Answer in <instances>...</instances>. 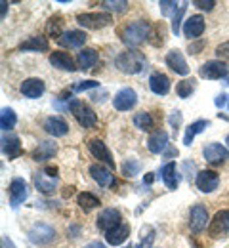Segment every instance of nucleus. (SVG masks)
I'll return each mask as SVG.
<instances>
[{
    "label": "nucleus",
    "instance_id": "nucleus-1",
    "mask_svg": "<svg viewBox=\"0 0 229 248\" xmlns=\"http://www.w3.org/2000/svg\"><path fill=\"white\" fill-rule=\"evenodd\" d=\"M145 65H147V58L137 50L122 52L115 60V67L124 75H137L145 69Z\"/></svg>",
    "mask_w": 229,
    "mask_h": 248
},
{
    "label": "nucleus",
    "instance_id": "nucleus-2",
    "mask_svg": "<svg viewBox=\"0 0 229 248\" xmlns=\"http://www.w3.org/2000/svg\"><path fill=\"white\" fill-rule=\"evenodd\" d=\"M149 25H147V21H143V19H137V21H132L128 23L122 32H121V36H122V42L126 44V46H130V48H136V46H139L145 38H149Z\"/></svg>",
    "mask_w": 229,
    "mask_h": 248
},
{
    "label": "nucleus",
    "instance_id": "nucleus-3",
    "mask_svg": "<svg viewBox=\"0 0 229 248\" xmlns=\"http://www.w3.org/2000/svg\"><path fill=\"white\" fill-rule=\"evenodd\" d=\"M67 107L71 109V113L75 115L76 123L80 124L82 128H94L98 124V115L94 113V109L88 103H84L80 99H71Z\"/></svg>",
    "mask_w": 229,
    "mask_h": 248
},
{
    "label": "nucleus",
    "instance_id": "nucleus-4",
    "mask_svg": "<svg viewBox=\"0 0 229 248\" xmlns=\"http://www.w3.org/2000/svg\"><path fill=\"white\" fill-rule=\"evenodd\" d=\"M208 237L214 239V241L229 237V210H220V212H216V216L210 219Z\"/></svg>",
    "mask_w": 229,
    "mask_h": 248
},
{
    "label": "nucleus",
    "instance_id": "nucleus-5",
    "mask_svg": "<svg viewBox=\"0 0 229 248\" xmlns=\"http://www.w3.org/2000/svg\"><path fill=\"white\" fill-rule=\"evenodd\" d=\"M76 23L82 25L84 29H92L98 31L103 29L111 23V16L109 14H101V12H90V14H78L76 16Z\"/></svg>",
    "mask_w": 229,
    "mask_h": 248
},
{
    "label": "nucleus",
    "instance_id": "nucleus-6",
    "mask_svg": "<svg viewBox=\"0 0 229 248\" xmlns=\"http://www.w3.org/2000/svg\"><path fill=\"white\" fill-rule=\"evenodd\" d=\"M198 75L202 78H208V80H222V78H228L229 71H228V65L224 62L210 60V62H206L198 69Z\"/></svg>",
    "mask_w": 229,
    "mask_h": 248
},
{
    "label": "nucleus",
    "instance_id": "nucleus-7",
    "mask_svg": "<svg viewBox=\"0 0 229 248\" xmlns=\"http://www.w3.org/2000/svg\"><path fill=\"white\" fill-rule=\"evenodd\" d=\"M202 155L206 158V162H210L212 166H220L224 162H228L229 158V149L222 143H208L202 149Z\"/></svg>",
    "mask_w": 229,
    "mask_h": 248
},
{
    "label": "nucleus",
    "instance_id": "nucleus-8",
    "mask_svg": "<svg viewBox=\"0 0 229 248\" xmlns=\"http://www.w3.org/2000/svg\"><path fill=\"white\" fill-rule=\"evenodd\" d=\"M136 103H137V93L132 88H121L113 97V107L117 111H130Z\"/></svg>",
    "mask_w": 229,
    "mask_h": 248
},
{
    "label": "nucleus",
    "instance_id": "nucleus-9",
    "mask_svg": "<svg viewBox=\"0 0 229 248\" xmlns=\"http://www.w3.org/2000/svg\"><path fill=\"white\" fill-rule=\"evenodd\" d=\"M206 225H210L208 221V210L202 204H195L189 210V227L193 233H200L202 229H206Z\"/></svg>",
    "mask_w": 229,
    "mask_h": 248
},
{
    "label": "nucleus",
    "instance_id": "nucleus-10",
    "mask_svg": "<svg viewBox=\"0 0 229 248\" xmlns=\"http://www.w3.org/2000/svg\"><path fill=\"white\" fill-rule=\"evenodd\" d=\"M121 219H122V217H121V212H119V210H115V208H105L98 216V227L101 231L109 233V231L117 229V227L122 223Z\"/></svg>",
    "mask_w": 229,
    "mask_h": 248
},
{
    "label": "nucleus",
    "instance_id": "nucleus-11",
    "mask_svg": "<svg viewBox=\"0 0 229 248\" xmlns=\"http://www.w3.org/2000/svg\"><path fill=\"white\" fill-rule=\"evenodd\" d=\"M220 186V176L214 170H200L197 174V187L202 193H212Z\"/></svg>",
    "mask_w": 229,
    "mask_h": 248
},
{
    "label": "nucleus",
    "instance_id": "nucleus-12",
    "mask_svg": "<svg viewBox=\"0 0 229 248\" xmlns=\"http://www.w3.org/2000/svg\"><path fill=\"white\" fill-rule=\"evenodd\" d=\"M54 237H56L54 227H50L46 223H38V225H34L33 229L29 231V239L34 245H48V243L54 241Z\"/></svg>",
    "mask_w": 229,
    "mask_h": 248
},
{
    "label": "nucleus",
    "instance_id": "nucleus-13",
    "mask_svg": "<svg viewBox=\"0 0 229 248\" xmlns=\"http://www.w3.org/2000/svg\"><path fill=\"white\" fill-rule=\"evenodd\" d=\"M27 197H29L27 184L21 178L12 180V184H10V204H12V208H17Z\"/></svg>",
    "mask_w": 229,
    "mask_h": 248
},
{
    "label": "nucleus",
    "instance_id": "nucleus-14",
    "mask_svg": "<svg viewBox=\"0 0 229 248\" xmlns=\"http://www.w3.org/2000/svg\"><path fill=\"white\" fill-rule=\"evenodd\" d=\"M88 149L96 158H99V162H105L109 168H115V158H113L111 151L107 149V145L101 140H90L88 141Z\"/></svg>",
    "mask_w": 229,
    "mask_h": 248
},
{
    "label": "nucleus",
    "instance_id": "nucleus-15",
    "mask_svg": "<svg viewBox=\"0 0 229 248\" xmlns=\"http://www.w3.org/2000/svg\"><path fill=\"white\" fill-rule=\"evenodd\" d=\"M166 65L174 71V73H178V75H187L189 73V67H187V62H185V58H183V54L180 52V50H170L168 54H166Z\"/></svg>",
    "mask_w": 229,
    "mask_h": 248
},
{
    "label": "nucleus",
    "instance_id": "nucleus-16",
    "mask_svg": "<svg viewBox=\"0 0 229 248\" xmlns=\"http://www.w3.org/2000/svg\"><path fill=\"white\" fill-rule=\"evenodd\" d=\"M204 32V17L202 16H191V17H187L185 19V25H183V34L187 36V38H198L200 34Z\"/></svg>",
    "mask_w": 229,
    "mask_h": 248
},
{
    "label": "nucleus",
    "instance_id": "nucleus-17",
    "mask_svg": "<svg viewBox=\"0 0 229 248\" xmlns=\"http://www.w3.org/2000/svg\"><path fill=\"white\" fill-rule=\"evenodd\" d=\"M46 90V86H44V80H40V78H27V80H23V84H21V93L25 95V97H29V99H38L42 93Z\"/></svg>",
    "mask_w": 229,
    "mask_h": 248
},
{
    "label": "nucleus",
    "instance_id": "nucleus-18",
    "mask_svg": "<svg viewBox=\"0 0 229 248\" xmlns=\"http://www.w3.org/2000/svg\"><path fill=\"white\" fill-rule=\"evenodd\" d=\"M44 130L50 134V136H54V138H61V136H65L67 132H69V124L61 119V117H48L46 121H44Z\"/></svg>",
    "mask_w": 229,
    "mask_h": 248
},
{
    "label": "nucleus",
    "instance_id": "nucleus-19",
    "mask_svg": "<svg viewBox=\"0 0 229 248\" xmlns=\"http://www.w3.org/2000/svg\"><path fill=\"white\" fill-rule=\"evenodd\" d=\"M147 147H149V151L155 153V155L163 153L164 149L168 147V134H166L164 130H155V132H151V136H149V140H147Z\"/></svg>",
    "mask_w": 229,
    "mask_h": 248
},
{
    "label": "nucleus",
    "instance_id": "nucleus-20",
    "mask_svg": "<svg viewBox=\"0 0 229 248\" xmlns=\"http://www.w3.org/2000/svg\"><path fill=\"white\" fill-rule=\"evenodd\" d=\"M86 32L84 31H76V29H73V31H65L63 32V36L58 40L63 48H80L84 42H86Z\"/></svg>",
    "mask_w": 229,
    "mask_h": 248
},
{
    "label": "nucleus",
    "instance_id": "nucleus-21",
    "mask_svg": "<svg viewBox=\"0 0 229 248\" xmlns=\"http://www.w3.org/2000/svg\"><path fill=\"white\" fill-rule=\"evenodd\" d=\"M149 88L157 95H166L170 92V78L164 73H153L149 77Z\"/></svg>",
    "mask_w": 229,
    "mask_h": 248
},
{
    "label": "nucleus",
    "instance_id": "nucleus-22",
    "mask_svg": "<svg viewBox=\"0 0 229 248\" xmlns=\"http://www.w3.org/2000/svg\"><path fill=\"white\" fill-rule=\"evenodd\" d=\"M2 153L8 158H17L21 155V143L17 136H2Z\"/></svg>",
    "mask_w": 229,
    "mask_h": 248
},
{
    "label": "nucleus",
    "instance_id": "nucleus-23",
    "mask_svg": "<svg viewBox=\"0 0 229 248\" xmlns=\"http://www.w3.org/2000/svg\"><path fill=\"white\" fill-rule=\"evenodd\" d=\"M56 151H58V145H56L54 141H40V143L34 147L33 160L44 162V160H48V158H52V156L56 155Z\"/></svg>",
    "mask_w": 229,
    "mask_h": 248
},
{
    "label": "nucleus",
    "instance_id": "nucleus-24",
    "mask_svg": "<svg viewBox=\"0 0 229 248\" xmlns=\"http://www.w3.org/2000/svg\"><path fill=\"white\" fill-rule=\"evenodd\" d=\"M90 176L94 178V182H98L101 187H107V186H113V174L109 168L101 166V164H92L90 166Z\"/></svg>",
    "mask_w": 229,
    "mask_h": 248
},
{
    "label": "nucleus",
    "instance_id": "nucleus-25",
    "mask_svg": "<svg viewBox=\"0 0 229 248\" xmlns=\"http://www.w3.org/2000/svg\"><path fill=\"white\" fill-rule=\"evenodd\" d=\"M128 235H130V225H128V223H121L117 229L105 233V239H107L109 245L119 247V245H122V243L128 239Z\"/></svg>",
    "mask_w": 229,
    "mask_h": 248
},
{
    "label": "nucleus",
    "instance_id": "nucleus-26",
    "mask_svg": "<svg viewBox=\"0 0 229 248\" xmlns=\"http://www.w3.org/2000/svg\"><path fill=\"white\" fill-rule=\"evenodd\" d=\"M33 180H34L36 189H38L40 193H44V195L54 193L56 187H58V178H46V172H36Z\"/></svg>",
    "mask_w": 229,
    "mask_h": 248
},
{
    "label": "nucleus",
    "instance_id": "nucleus-27",
    "mask_svg": "<svg viewBox=\"0 0 229 248\" xmlns=\"http://www.w3.org/2000/svg\"><path fill=\"white\" fill-rule=\"evenodd\" d=\"M50 63H52L54 67L61 69V71H69V73H73V71L76 69L73 58H71L67 52H54V54H50Z\"/></svg>",
    "mask_w": 229,
    "mask_h": 248
},
{
    "label": "nucleus",
    "instance_id": "nucleus-28",
    "mask_svg": "<svg viewBox=\"0 0 229 248\" xmlns=\"http://www.w3.org/2000/svg\"><path fill=\"white\" fill-rule=\"evenodd\" d=\"M98 60H99V56H98V52H96L94 48H84V50L78 54L76 63H78V69L88 71V69H92V67L98 63Z\"/></svg>",
    "mask_w": 229,
    "mask_h": 248
},
{
    "label": "nucleus",
    "instance_id": "nucleus-29",
    "mask_svg": "<svg viewBox=\"0 0 229 248\" xmlns=\"http://www.w3.org/2000/svg\"><path fill=\"white\" fill-rule=\"evenodd\" d=\"M19 50H25V52H48L50 50V44L46 40V36H31L29 40H25Z\"/></svg>",
    "mask_w": 229,
    "mask_h": 248
},
{
    "label": "nucleus",
    "instance_id": "nucleus-30",
    "mask_svg": "<svg viewBox=\"0 0 229 248\" xmlns=\"http://www.w3.org/2000/svg\"><path fill=\"white\" fill-rule=\"evenodd\" d=\"M208 121H195V123H191L187 128H185V134H183V145H191L193 143V140H195L197 134H200L206 126H208Z\"/></svg>",
    "mask_w": 229,
    "mask_h": 248
},
{
    "label": "nucleus",
    "instance_id": "nucleus-31",
    "mask_svg": "<svg viewBox=\"0 0 229 248\" xmlns=\"http://www.w3.org/2000/svg\"><path fill=\"white\" fill-rule=\"evenodd\" d=\"M161 176H163L164 186L168 189H178V174H176V164L174 162L164 164L163 170H161Z\"/></svg>",
    "mask_w": 229,
    "mask_h": 248
},
{
    "label": "nucleus",
    "instance_id": "nucleus-32",
    "mask_svg": "<svg viewBox=\"0 0 229 248\" xmlns=\"http://www.w3.org/2000/svg\"><path fill=\"white\" fill-rule=\"evenodd\" d=\"M76 202H78V206H80L84 212H88V210H94V208H98V206H99V199L96 197V195L88 193V191H84V193H78V197H76Z\"/></svg>",
    "mask_w": 229,
    "mask_h": 248
},
{
    "label": "nucleus",
    "instance_id": "nucleus-33",
    "mask_svg": "<svg viewBox=\"0 0 229 248\" xmlns=\"http://www.w3.org/2000/svg\"><path fill=\"white\" fill-rule=\"evenodd\" d=\"M15 124H17V115H15V111L10 109V107H4L2 113H0V128H2L4 132H8V130H12Z\"/></svg>",
    "mask_w": 229,
    "mask_h": 248
},
{
    "label": "nucleus",
    "instance_id": "nucleus-34",
    "mask_svg": "<svg viewBox=\"0 0 229 248\" xmlns=\"http://www.w3.org/2000/svg\"><path fill=\"white\" fill-rule=\"evenodd\" d=\"M134 124H136V128H139L143 132H151L153 126H155V121H153V117L149 113L141 111V113H136L134 115Z\"/></svg>",
    "mask_w": 229,
    "mask_h": 248
},
{
    "label": "nucleus",
    "instance_id": "nucleus-35",
    "mask_svg": "<svg viewBox=\"0 0 229 248\" xmlns=\"http://www.w3.org/2000/svg\"><path fill=\"white\" fill-rule=\"evenodd\" d=\"M46 32H48V36L58 38V40L63 36V21H61V16H54V17L48 21Z\"/></svg>",
    "mask_w": 229,
    "mask_h": 248
},
{
    "label": "nucleus",
    "instance_id": "nucleus-36",
    "mask_svg": "<svg viewBox=\"0 0 229 248\" xmlns=\"http://www.w3.org/2000/svg\"><path fill=\"white\" fill-rule=\"evenodd\" d=\"M164 34H166L164 25H163V23H157V25H155V27L149 31V38H147V40H149L153 46H157V48H159V46H163L164 40H166V38H164Z\"/></svg>",
    "mask_w": 229,
    "mask_h": 248
},
{
    "label": "nucleus",
    "instance_id": "nucleus-37",
    "mask_svg": "<svg viewBox=\"0 0 229 248\" xmlns=\"http://www.w3.org/2000/svg\"><path fill=\"white\" fill-rule=\"evenodd\" d=\"M193 90H195V80H193V78H185V80L178 82V86H176V93H178L182 99L189 97V95L193 93Z\"/></svg>",
    "mask_w": 229,
    "mask_h": 248
},
{
    "label": "nucleus",
    "instance_id": "nucleus-38",
    "mask_svg": "<svg viewBox=\"0 0 229 248\" xmlns=\"http://www.w3.org/2000/svg\"><path fill=\"white\" fill-rule=\"evenodd\" d=\"M139 170H141V162L136 160V158H130V160H126V162L122 164V174H124L126 178H134L136 174H139Z\"/></svg>",
    "mask_w": 229,
    "mask_h": 248
},
{
    "label": "nucleus",
    "instance_id": "nucleus-39",
    "mask_svg": "<svg viewBox=\"0 0 229 248\" xmlns=\"http://www.w3.org/2000/svg\"><path fill=\"white\" fill-rule=\"evenodd\" d=\"M185 10H187V4L183 2V4H180V10H178V12L174 14V17H172V31H174L176 36L180 34V29H182V17H183Z\"/></svg>",
    "mask_w": 229,
    "mask_h": 248
},
{
    "label": "nucleus",
    "instance_id": "nucleus-40",
    "mask_svg": "<svg viewBox=\"0 0 229 248\" xmlns=\"http://www.w3.org/2000/svg\"><path fill=\"white\" fill-rule=\"evenodd\" d=\"M101 6L105 10H111V12H124L128 8V2L126 0H103Z\"/></svg>",
    "mask_w": 229,
    "mask_h": 248
},
{
    "label": "nucleus",
    "instance_id": "nucleus-41",
    "mask_svg": "<svg viewBox=\"0 0 229 248\" xmlns=\"http://www.w3.org/2000/svg\"><path fill=\"white\" fill-rule=\"evenodd\" d=\"M159 6H161V14H163V16H170L172 12L176 14V12L180 10V6L176 4V0H161Z\"/></svg>",
    "mask_w": 229,
    "mask_h": 248
},
{
    "label": "nucleus",
    "instance_id": "nucleus-42",
    "mask_svg": "<svg viewBox=\"0 0 229 248\" xmlns=\"http://www.w3.org/2000/svg\"><path fill=\"white\" fill-rule=\"evenodd\" d=\"M216 56L220 58V62H229V40L228 42H222L218 48H216Z\"/></svg>",
    "mask_w": 229,
    "mask_h": 248
},
{
    "label": "nucleus",
    "instance_id": "nucleus-43",
    "mask_svg": "<svg viewBox=\"0 0 229 248\" xmlns=\"http://www.w3.org/2000/svg\"><path fill=\"white\" fill-rule=\"evenodd\" d=\"M99 82H96V80H82V82H78L73 90L75 92H84V90H90V88H98Z\"/></svg>",
    "mask_w": 229,
    "mask_h": 248
},
{
    "label": "nucleus",
    "instance_id": "nucleus-44",
    "mask_svg": "<svg viewBox=\"0 0 229 248\" xmlns=\"http://www.w3.org/2000/svg\"><path fill=\"white\" fill-rule=\"evenodd\" d=\"M193 6H197L198 10H206V12H210V10L216 6V2H214V0H193Z\"/></svg>",
    "mask_w": 229,
    "mask_h": 248
},
{
    "label": "nucleus",
    "instance_id": "nucleus-45",
    "mask_svg": "<svg viewBox=\"0 0 229 248\" xmlns=\"http://www.w3.org/2000/svg\"><path fill=\"white\" fill-rule=\"evenodd\" d=\"M168 121H170V126L174 128V134H178V126L182 124V113H180V111H174Z\"/></svg>",
    "mask_w": 229,
    "mask_h": 248
},
{
    "label": "nucleus",
    "instance_id": "nucleus-46",
    "mask_svg": "<svg viewBox=\"0 0 229 248\" xmlns=\"http://www.w3.org/2000/svg\"><path fill=\"white\" fill-rule=\"evenodd\" d=\"M153 241H155V231H153V227H149V235H147V239L143 237V239H141V243H139V247H137V248H151Z\"/></svg>",
    "mask_w": 229,
    "mask_h": 248
},
{
    "label": "nucleus",
    "instance_id": "nucleus-47",
    "mask_svg": "<svg viewBox=\"0 0 229 248\" xmlns=\"http://www.w3.org/2000/svg\"><path fill=\"white\" fill-rule=\"evenodd\" d=\"M202 46H204V42L200 40V42H197V44H189V54H198L200 50H202Z\"/></svg>",
    "mask_w": 229,
    "mask_h": 248
},
{
    "label": "nucleus",
    "instance_id": "nucleus-48",
    "mask_svg": "<svg viewBox=\"0 0 229 248\" xmlns=\"http://www.w3.org/2000/svg\"><path fill=\"white\" fill-rule=\"evenodd\" d=\"M226 103H228V95H226V93H220V95L216 97V105H218V107H224Z\"/></svg>",
    "mask_w": 229,
    "mask_h": 248
},
{
    "label": "nucleus",
    "instance_id": "nucleus-49",
    "mask_svg": "<svg viewBox=\"0 0 229 248\" xmlns=\"http://www.w3.org/2000/svg\"><path fill=\"white\" fill-rule=\"evenodd\" d=\"M46 174H48L50 178H56V176H58V166H48V168H46Z\"/></svg>",
    "mask_w": 229,
    "mask_h": 248
},
{
    "label": "nucleus",
    "instance_id": "nucleus-50",
    "mask_svg": "<svg viewBox=\"0 0 229 248\" xmlns=\"http://www.w3.org/2000/svg\"><path fill=\"white\" fill-rule=\"evenodd\" d=\"M2 248H15V247L12 245V241L8 237H2Z\"/></svg>",
    "mask_w": 229,
    "mask_h": 248
},
{
    "label": "nucleus",
    "instance_id": "nucleus-51",
    "mask_svg": "<svg viewBox=\"0 0 229 248\" xmlns=\"http://www.w3.org/2000/svg\"><path fill=\"white\" fill-rule=\"evenodd\" d=\"M0 8H2V19H4V17H6V10H8V2L2 0V2H0Z\"/></svg>",
    "mask_w": 229,
    "mask_h": 248
},
{
    "label": "nucleus",
    "instance_id": "nucleus-52",
    "mask_svg": "<svg viewBox=\"0 0 229 248\" xmlns=\"http://www.w3.org/2000/svg\"><path fill=\"white\" fill-rule=\"evenodd\" d=\"M86 248H105V245H103V243H98V241H96V243H90V245H88Z\"/></svg>",
    "mask_w": 229,
    "mask_h": 248
},
{
    "label": "nucleus",
    "instance_id": "nucleus-53",
    "mask_svg": "<svg viewBox=\"0 0 229 248\" xmlns=\"http://www.w3.org/2000/svg\"><path fill=\"white\" fill-rule=\"evenodd\" d=\"M153 180H155V176H153V174H147L143 182H145V184H153Z\"/></svg>",
    "mask_w": 229,
    "mask_h": 248
},
{
    "label": "nucleus",
    "instance_id": "nucleus-54",
    "mask_svg": "<svg viewBox=\"0 0 229 248\" xmlns=\"http://www.w3.org/2000/svg\"><path fill=\"white\" fill-rule=\"evenodd\" d=\"M226 143H228V149H229V136L226 138Z\"/></svg>",
    "mask_w": 229,
    "mask_h": 248
},
{
    "label": "nucleus",
    "instance_id": "nucleus-55",
    "mask_svg": "<svg viewBox=\"0 0 229 248\" xmlns=\"http://www.w3.org/2000/svg\"><path fill=\"white\" fill-rule=\"evenodd\" d=\"M224 84H228V86H229V77L226 78V82H224Z\"/></svg>",
    "mask_w": 229,
    "mask_h": 248
},
{
    "label": "nucleus",
    "instance_id": "nucleus-56",
    "mask_svg": "<svg viewBox=\"0 0 229 248\" xmlns=\"http://www.w3.org/2000/svg\"><path fill=\"white\" fill-rule=\"evenodd\" d=\"M126 248H132V247H126Z\"/></svg>",
    "mask_w": 229,
    "mask_h": 248
}]
</instances>
